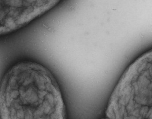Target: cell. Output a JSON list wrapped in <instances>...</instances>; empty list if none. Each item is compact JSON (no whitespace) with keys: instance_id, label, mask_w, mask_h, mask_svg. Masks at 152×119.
Wrapping results in <instances>:
<instances>
[{"instance_id":"2","label":"cell","mask_w":152,"mask_h":119,"mask_svg":"<svg viewBox=\"0 0 152 119\" xmlns=\"http://www.w3.org/2000/svg\"><path fill=\"white\" fill-rule=\"evenodd\" d=\"M105 115L112 119H152V49L124 72L110 97Z\"/></svg>"},{"instance_id":"1","label":"cell","mask_w":152,"mask_h":119,"mask_svg":"<svg viewBox=\"0 0 152 119\" xmlns=\"http://www.w3.org/2000/svg\"><path fill=\"white\" fill-rule=\"evenodd\" d=\"M2 119H63L66 107L58 84L50 71L30 61L18 62L0 83Z\"/></svg>"},{"instance_id":"3","label":"cell","mask_w":152,"mask_h":119,"mask_svg":"<svg viewBox=\"0 0 152 119\" xmlns=\"http://www.w3.org/2000/svg\"><path fill=\"white\" fill-rule=\"evenodd\" d=\"M63 0H0V36L24 27Z\"/></svg>"}]
</instances>
